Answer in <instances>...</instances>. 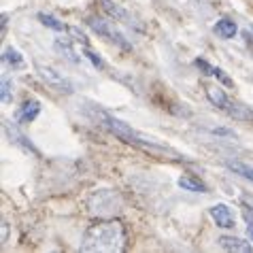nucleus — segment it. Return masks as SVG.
<instances>
[{
  "label": "nucleus",
  "instance_id": "obj_1",
  "mask_svg": "<svg viewBox=\"0 0 253 253\" xmlns=\"http://www.w3.org/2000/svg\"><path fill=\"white\" fill-rule=\"evenodd\" d=\"M128 247L126 228L117 219H100L83 234V253H122Z\"/></svg>",
  "mask_w": 253,
  "mask_h": 253
},
{
  "label": "nucleus",
  "instance_id": "obj_9",
  "mask_svg": "<svg viewBox=\"0 0 253 253\" xmlns=\"http://www.w3.org/2000/svg\"><path fill=\"white\" fill-rule=\"evenodd\" d=\"M98 2L102 4V9L107 11L109 15L115 19V22H124V24H128V26L134 24V22H132V17H130V13L126 11V9H122L119 4H115L113 0H98Z\"/></svg>",
  "mask_w": 253,
  "mask_h": 253
},
{
  "label": "nucleus",
  "instance_id": "obj_2",
  "mask_svg": "<svg viewBox=\"0 0 253 253\" xmlns=\"http://www.w3.org/2000/svg\"><path fill=\"white\" fill-rule=\"evenodd\" d=\"M124 211V200L115 189H98L87 200V213L98 219H113Z\"/></svg>",
  "mask_w": 253,
  "mask_h": 253
},
{
  "label": "nucleus",
  "instance_id": "obj_5",
  "mask_svg": "<svg viewBox=\"0 0 253 253\" xmlns=\"http://www.w3.org/2000/svg\"><path fill=\"white\" fill-rule=\"evenodd\" d=\"M37 73L49 87L55 89V92H64V94H73L75 92L73 81H70L68 77H64L62 73H58L55 68L45 66V64H37Z\"/></svg>",
  "mask_w": 253,
  "mask_h": 253
},
{
  "label": "nucleus",
  "instance_id": "obj_20",
  "mask_svg": "<svg viewBox=\"0 0 253 253\" xmlns=\"http://www.w3.org/2000/svg\"><path fill=\"white\" fill-rule=\"evenodd\" d=\"M0 98H2V102H11V81L2 77V92H0Z\"/></svg>",
  "mask_w": 253,
  "mask_h": 253
},
{
  "label": "nucleus",
  "instance_id": "obj_11",
  "mask_svg": "<svg viewBox=\"0 0 253 253\" xmlns=\"http://www.w3.org/2000/svg\"><path fill=\"white\" fill-rule=\"evenodd\" d=\"M207 89V98L211 102L215 104L217 109H221V111H226V107H228V96H226V92H223V89L219 87V85H207L205 87Z\"/></svg>",
  "mask_w": 253,
  "mask_h": 253
},
{
  "label": "nucleus",
  "instance_id": "obj_10",
  "mask_svg": "<svg viewBox=\"0 0 253 253\" xmlns=\"http://www.w3.org/2000/svg\"><path fill=\"white\" fill-rule=\"evenodd\" d=\"M41 113V104L37 100H26L22 104V109L17 111V122L19 124H30L37 119V115Z\"/></svg>",
  "mask_w": 253,
  "mask_h": 253
},
{
  "label": "nucleus",
  "instance_id": "obj_25",
  "mask_svg": "<svg viewBox=\"0 0 253 253\" xmlns=\"http://www.w3.org/2000/svg\"><path fill=\"white\" fill-rule=\"evenodd\" d=\"M213 132H215V134H228V136L232 134V132H228V130H223V128H219V130H213Z\"/></svg>",
  "mask_w": 253,
  "mask_h": 253
},
{
  "label": "nucleus",
  "instance_id": "obj_18",
  "mask_svg": "<svg viewBox=\"0 0 253 253\" xmlns=\"http://www.w3.org/2000/svg\"><path fill=\"white\" fill-rule=\"evenodd\" d=\"M226 166L230 168V170H234L236 174H241V177L253 181V168L251 166L243 164V162H226Z\"/></svg>",
  "mask_w": 253,
  "mask_h": 253
},
{
  "label": "nucleus",
  "instance_id": "obj_7",
  "mask_svg": "<svg viewBox=\"0 0 253 253\" xmlns=\"http://www.w3.org/2000/svg\"><path fill=\"white\" fill-rule=\"evenodd\" d=\"M226 113L236 119V122H245V124H253V111L243 102H236V100H230L228 107H226Z\"/></svg>",
  "mask_w": 253,
  "mask_h": 253
},
{
  "label": "nucleus",
  "instance_id": "obj_22",
  "mask_svg": "<svg viewBox=\"0 0 253 253\" xmlns=\"http://www.w3.org/2000/svg\"><path fill=\"white\" fill-rule=\"evenodd\" d=\"M70 34H73V37H75L77 43H81L83 47H87V37H85V34H83V32H79V30H77V28H70Z\"/></svg>",
  "mask_w": 253,
  "mask_h": 253
},
{
  "label": "nucleus",
  "instance_id": "obj_21",
  "mask_svg": "<svg viewBox=\"0 0 253 253\" xmlns=\"http://www.w3.org/2000/svg\"><path fill=\"white\" fill-rule=\"evenodd\" d=\"M243 217H245V221H247V234H249V238L253 241V213H249V209L243 213Z\"/></svg>",
  "mask_w": 253,
  "mask_h": 253
},
{
  "label": "nucleus",
  "instance_id": "obj_19",
  "mask_svg": "<svg viewBox=\"0 0 253 253\" xmlns=\"http://www.w3.org/2000/svg\"><path fill=\"white\" fill-rule=\"evenodd\" d=\"M39 19H41V24H43L45 28H51V30L55 32H64L66 30V26L60 22V19H55L53 15H47V13H39Z\"/></svg>",
  "mask_w": 253,
  "mask_h": 253
},
{
  "label": "nucleus",
  "instance_id": "obj_3",
  "mask_svg": "<svg viewBox=\"0 0 253 253\" xmlns=\"http://www.w3.org/2000/svg\"><path fill=\"white\" fill-rule=\"evenodd\" d=\"M100 115V122H102V126L107 130H111L113 134L117 136V138H122L124 143H130V145H136V147H140V149H153V151H166L164 147H160V145H156V143H149L147 138H143V136H138L134 130L130 128V126H126L124 122H119V119H115V117H111L109 113H98Z\"/></svg>",
  "mask_w": 253,
  "mask_h": 253
},
{
  "label": "nucleus",
  "instance_id": "obj_15",
  "mask_svg": "<svg viewBox=\"0 0 253 253\" xmlns=\"http://www.w3.org/2000/svg\"><path fill=\"white\" fill-rule=\"evenodd\" d=\"M55 49H58L60 53H64L70 62H75V64H79V62H81V58H77V51L73 49V45H70L68 39H58V41H55Z\"/></svg>",
  "mask_w": 253,
  "mask_h": 253
},
{
  "label": "nucleus",
  "instance_id": "obj_12",
  "mask_svg": "<svg viewBox=\"0 0 253 253\" xmlns=\"http://www.w3.org/2000/svg\"><path fill=\"white\" fill-rule=\"evenodd\" d=\"M196 66H198L200 70H205V75H211V77H217V79H219L223 85H232V79L230 77L223 73L221 68H215V66H211L207 60H196Z\"/></svg>",
  "mask_w": 253,
  "mask_h": 253
},
{
  "label": "nucleus",
  "instance_id": "obj_23",
  "mask_svg": "<svg viewBox=\"0 0 253 253\" xmlns=\"http://www.w3.org/2000/svg\"><path fill=\"white\" fill-rule=\"evenodd\" d=\"M85 58L92 60V64H94L96 68H104V62H102L100 55H96V53H92V51H85Z\"/></svg>",
  "mask_w": 253,
  "mask_h": 253
},
{
  "label": "nucleus",
  "instance_id": "obj_4",
  "mask_svg": "<svg viewBox=\"0 0 253 253\" xmlns=\"http://www.w3.org/2000/svg\"><path fill=\"white\" fill-rule=\"evenodd\" d=\"M87 26L92 28V30L98 34V37H102V39H107L111 41V43H115L117 47H122L126 49V51H130V43L126 41V37L122 34V30L117 28V24L113 22V19H104V17H87Z\"/></svg>",
  "mask_w": 253,
  "mask_h": 253
},
{
  "label": "nucleus",
  "instance_id": "obj_16",
  "mask_svg": "<svg viewBox=\"0 0 253 253\" xmlns=\"http://www.w3.org/2000/svg\"><path fill=\"white\" fill-rule=\"evenodd\" d=\"M2 60L6 62V64H11L13 68L24 66V58H22V53H19L17 49H13V47H6V49H4V51H2Z\"/></svg>",
  "mask_w": 253,
  "mask_h": 253
},
{
  "label": "nucleus",
  "instance_id": "obj_8",
  "mask_svg": "<svg viewBox=\"0 0 253 253\" xmlns=\"http://www.w3.org/2000/svg\"><path fill=\"white\" fill-rule=\"evenodd\" d=\"M219 247L226 251H232V253H253V245L243 241V238H236V236H221Z\"/></svg>",
  "mask_w": 253,
  "mask_h": 253
},
{
  "label": "nucleus",
  "instance_id": "obj_13",
  "mask_svg": "<svg viewBox=\"0 0 253 253\" xmlns=\"http://www.w3.org/2000/svg\"><path fill=\"white\" fill-rule=\"evenodd\" d=\"M215 34L221 39H232L236 34V24L232 22V19H219V22L215 24Z\"/></svg>",
  "mask_w": 253,
  "mask_h": 253
},
{
  "label": "nucleus",
  "instance_id": "obj_14",
  "mask_svg": "<svg viewBox=\"0 0 253 253\" xmlns=\"http://www.w3.org/2000/svg\"><path fill=\"white\" fill-rule=\"evenodd\" d=\"M179 187L185 189V192H198V194H205L207 192V185L198 179H192V177H181L179 179Z\"/></svg>",
  "mask_w": 253,
  "mask_h": 253
},
{
  "label": "nucleus",
  "instance_id": "obj_24",
  "mask_svg": "<svg viewBox=\"0 0 253 253\" xmlns=\"http://www.w3.org/2000/svg\"><path fill=\"white\" fill-rule=\"evenodd\" d=\"M241 202H243V205L247 207V209L253 211V194H243V196H241Z\"/></svg>",
  "mask_w": 253,
  "mask_h": 253
},
{
  "label": "nucleus",
  "instance_id": "obj_17",
  "mask_svg": "<svg viewBox=\"0 0 253 253\" xmlns=\"http://www.w3.org/2000/svg\"><path fill=\"white\" fill-rule=\"evenodd\" d=\"M4 130H6V132H9V134H11V138H13V143H15V145H22L26 151H32V153H37V151H34V147H32L30 143H28V138H26L24 134H19V132H17L15 128L11 130V124H9V122H4Z\"/></svg>",
  "mask_w": 253,
  "mask_h": 253
},
{
  "label": "nucleus",
  "instance_id": "obj_6",
  "mask_svg": "<svg viewBox=\"0 0 253 253\" xmlns=\"http://www.w3.org/2000/svg\"><path fill=\"white\" fill-rule=\"evenodd\" d=\"M211 217L215 219L217 228H223V230L234 228V215H232V211H230L228 205H215V207H211Z\"/></svg>",
  "mask_w": 253,
  "mask_h": 253
}]
</instances>
